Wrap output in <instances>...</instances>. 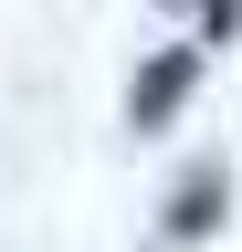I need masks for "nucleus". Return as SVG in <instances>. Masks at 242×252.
<instances>
[{
	"instance_id": "obj_2",
	"label": "nucleus",
	"mask_w": 242,
	"mask_h": 252,
	"mask_svg": "<svg viewBox=\"0 0 242 252\" xmlns=\"http://www.w3.org/2000/svg\"><path fill=\"white\" fill-rule=\"evenodd\" d=\"M221 210H232V179H221V168L179 179V200H169V242H200V231H221Z\"/></svg>"
},
{
	"instance_id": "obj_1",
	"label": "nucleus",
	"mask_w": 242,
	"mask_h": 252,
	"mask_svg": "<svg viewBox=\"0 0 242 252\" xmlns=\"http://www.w3.org/2000/svg\"><path fill=\"white\" fill-rule=\"evenodd\" d=\"M190 84H200V53H190V42H169V53L137 74V94H127V126H137V137H158V126L190 105Z\"/></svg>"
}]
</instances>
